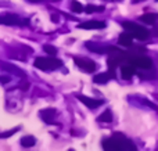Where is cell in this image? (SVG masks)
Returning a JSON list of instances; mask_svg holds the SVG:
<instances>
[{"label": "cell", "mask_w": 158, "mask_h": 151, "mask_svg": "<svg viewBox=\"0 0 158 151\" xmlns=\"http://www.w3.org/2000/svg\"><path fill=\"white\" fill-rule=\"evenodd\" d=\"M17 130H18V128H14L13 130H8V132H4V133H2V135H0V137H8V136H13L14 133L17 132Z\"/></svg>", "instance_id": "cell-21"}, {"label": "cell", "mask_w": 158, "mask_h": 151, "mask_svg": "<svg viewBox=\"0 0 158 151\" xmlns=\"http://www.w3.org/2000/svg\"><path fill=\"white\" fill-rule=\"evenodd\" d=\"M43 50L47 53V54H50V55H56V54H57V49H56L54 46H52V44H44Z\"/></svg>", "instance_id": "cell-20"}, {"label": "cell", "mask_w": 158, "mask_h": 151, "mask_svg": "<svg viewBox=\"0 0 158 151\" xmlns=\"http://www.w3.org/2000/svg\"><path fill=\"white\" fill-rule=\"evenodd\" d=\"M137 2H143V0H135V3H137Z\"/></svg>", "instance_id": "cell-24"}, {"label": "cell", "mask_w": 158, "mask_h": 151, "mask_svg": "<svg viewBox=\"0 0 158 151\" xmlns=\"http://www.w3.org/2000/svg\"><path fill=\"white\" fill-rule=\"evenodd\" d=\"M129 61H131V64L133 67H137V68H142V69H150L153 67V61L148 57H143V55H140V57H132Z\"/></svg>", "instance_id": "cell-5"}, {"label": "cell", "mask_w": 158, "mask_h": 151, "mask_svg": "<svg viewBox=\"0 0 158 151\" xmlns=\"http://www.w3.org/2000/svg\"><path fill=\"white\" fill-rule=\"evenodd\" d=\"M103 149L110 151H119V150H136V146L129 139H126L122 133H114V136L110 139L103 140Z\"/></svg>", "instance_id": "cell-1"}, {"label": "cell", "mask_w": 158, "mask_h": 151, "mask_svg": "<svg viewBox=\"0 0 158 151\" xmlns=\"http://www.w3.org/2000/svg\"><path fill=\"white\" fill-rule=\"evenodd\" d=\"M122 27L125 28L126 31H129V32L133 35V38L139 39V40H146V39H148V36H150V32H148L146 28L140 27V25L135 24V22L123 21L122 22Z\"/></svg>", "instance_id": "cell-3"}, {"label": "cell", "mask_w": 158, "mask_h": 151, "mask_svg": "<svg viewBox=\"0 0 158 151\" xmlns=\"http://www.w3.org/2000/svg\"><path fill=\"white\" fill-rule=\"evenodd\" d=\"M79 28L81 29H103V28H106V22L93 19V21H86L79 24Z\"/></svg>", "instance_id": "cell-8"}, {"label": "cell", "mask_w": 158, "mask_h": 151, "mask_svg": "<svg viewBox=\"0 0 158 151\" xmlns=\"http://www.w3.org/2000/svg\"><path fill=\"white\" fill-rule=\"evenodd\" d=\"M0 24L3 25H21V18L15 14H4V15H0Z\"/></svg>", "instance_id": "cell-6"}, {"label": "cell", "mask_w": 158, "mask_h": 151, "mask_svg": "<svg viewBox=\"0 0 158 151\" xmlns=\"http://www.w3.org/2000/svg\"><path fill=\"white\" fill-rule=\"evenodd\" d=\"M28 2H31V3H39V2H43V0H28Z\"/></svg>", "instance_id": "cell-23"}, {"label": "cell", "mask_w": 158, "mask_h": 151, "mask_svg": "<svg viewBox=\"0 0 158 151\" xmlns=\"http://www.w3.org/2000/svg\"><path fill=\"white\" fill-rule=\"evenodd\" d=\"M78 100H81V103H83L86 107L89 108H97L100 105L104 104V100H96V99H90V97H86V96H78Z\"/></svg>", "instance_id": "cell-7"}, {"label": "cell", "mask_w": 158, "mask_h": 151, "mask_svg": "<svg viewBox=\"0 0 158 151\" xmlns=\"http://www.w3.org/2000/svg\"><path fill=\"white\" fill-rule=\"evenodd\" d=\"M2 64V68L3 69H6V71H11V72H14V74H17V75H24V72L22 71H19V69H17V68H14V65H10V64H4V63H0Z\"/></svg>", "instance_id": "cell-19"}, {"label": "cell", "mask_w": 158, "mask_h": 151, "mask_svg": "<svg viewBox=\"0 0 158 151\" xmlns=\"http://www.w3.org/2000/svg\"><path fill=\"white\" fill-rule=\"evenodd\" d=\"M63 65L58 58H56L54 55L52 57H38L35 60V67L38 69H42V71H54V69L60 68Z\"/></svg>", "instance_id": "cell-2"}, {"label": "cell", "mask_w": 158, "mask_h": 151, "mask_svg": "<svg viewBox=\"0 0 158 151\" xmlns=\"http://www.w3.org/2000/svg\"><path fill=\"white\" fill-rule=\"evenodd\" d=\"M71 11L72 13H77V14H79V13H83V7H82V4L79 2H77V0H72L71 2Z\"/></svg>", "instance_id": "cell-18"}, {"label": "cell", "mask_w": 158, "mask_h": 151, "mask_svg": "<svg viewBox=\"0 0 158 151\" xmlns=\"http://www.w3.org/2000/svg\"><path fill=\"white\" fill-rule=\"evenodd\" d=\"M115 76V72L114 71H108V72H103V74H98L93 78V82L94 83H98V85H104L107 83L111 78Z\"/></svg>", "instance_id": "cell-10"}, {"label": "cell", "mask_w": 158, "mask_h": 151, "mask_svg": "<svg viewBox=\"0 0 158 151\" xmlns=\"http://www.w3.org/2000/svg\"><path fill=\"white\" fill-rule=\"evenodd\" d=\"M86 47L90 50V51H94V53H98V54H103V53H108L110 51V46L108 47H104L101 44H94L92 42H87L86 43Z\"/></svg>", "instance_id": "cell-13"}, {"label": "cell", "mask_w": 158, "mask_h": 151, "mask_svg": "<svg viewBox=\"0 0 158 151\" xmlns=\"http://www.w3.org/2000/svg\"><path fill=\"white\" fill-rule=\"evenodd\" d=\"M85 11H86L87 14H92V13H101V11H104V7H103V6H94V4H89V6H86V8H85Z\"/></svg>", "instance_id": "cell-17"}, {"label": "cell", "mask_w": 158, "mask_h": 151, "mask_svg": "<svg viewBox=\"0 0 158 151\" xmlns=\"http://www.w3.org/2000/svg\"><path fill=\"white\" fill-rule=\"evenodd\" d=\"M136 67H133L132 64H129V65H122L121 67V75H122L123 79L129 80L132 76H133L135 74H136Z\"/></svg>", "instance_id": "cell-11"}, {"label": "cell", "mask_w": 158, "mask_h": 151, "mask_svg": "<svg viewBox=\"0 0 158 151\" xmlns=\"http://www.w3.org/2000/svg\"><path fill=\"white\" fill-rule=\"evenodd\" d=\"M52 2H60V0H52Z\"/></svg>", "instance_id": "cell-25"}, {"label": "cell", "mask_w": 158, "mask_h": 151, "mask_svg": "<svg viewBox=\"0 0 158 151\" xmlns=\"http://www.w3.org/2000/svg\"><path fill=\"white\" fill-rule=\"evenodd\" d=\"M36 144V139L33 136H24L21 139V146L28 149V147H33Z\"/></svg>", "instance_id": "cell-14"}, {"label": "cell", "mask_w": 158, "mask_h": 151, "mask_svg": "<svg viewBox=\"0 0 158 151\" xmlns=\"http://www.w3.org/2000/svg\"><path fill=\"white\" fill-rule=\"evenodd\" d=\"M111 121H112V114L110 110L104 111V112L97 118V122H101V124H110Z\"/></svg>", "instance_id": "cell-15"}, {"label": "cell", "mask_w": 158, "mask_h": 151, "mask_svg": "<svg viewBox=\"0 0 158 151\" xmlns=\"http://www.w3.org/2000/svg\"><path fill=\"white\" fill-rule=\"evenodd\" d=\"M10 79H11L10 76H0V82H2V83H7V82H10Z\"/></svg>", "instance_id": "cell-22"}, {"label": "cell", "mask_w": 158, "mask_h": 151, "mask_svg": "<svg viewBox=\"0 0 158 151\" xmlns=\"http://www.w3.org/2000/svg\"><path fill=\"white\" fill-rule=\"evenodd\" d=\"M156 18L157 17L154 15V14H144V15L140 17V21L147 24V25H153L154 22H156Z\"/></svg>", "instance_id": "cell-16"}, {"label": "cell", "mask_w": 158, "mask_h": 151, "mask_svg": "<svg viewBox=\"0 0 158 151\" xmlns=\"http://www.w3.org/2000/svg\"><path fill=\"white\" fill-rule=\"evenodd\" d=\"M118 44H121V46H123V47H131L132 44H133V35H132L131 32L122 33V35L118 38Z\"/></svg>", "instance_id": "cell-12"}, {"label": "cell", "mask_w": 158, "mask_h": 151, "mask_svg": "<svg viewBox=\"0 0 158 151\" xmlns=\"http://www.w3.org/2000/svg\"><path fill=\"white\" fill-rule=\"evenodd\" d=\"M56 110L54 108H47V110H43V111H40V118L43 119L46 124H49V125H52V124H56L54 122V116H56Z\"/></svg>", "instance_id": "cell-9"}, {"label": "cell", "mask_w": 158, "mask_h": 151, "mask_svg": "<svg viewBox=\"0 0 158 151\" xmlns=\"http://www.w3.org/2000/svg\"><path fill=\"white\" fill-rule=\"evenodd\" d=\"M74 63L79 67V69H82V71L87 72V74H92V72H94L96 69H97V64H96L94 61L89 60V58L75 57V58H74Z\"/></svg>", "instance_id": "cell-4"}]
</instances>
